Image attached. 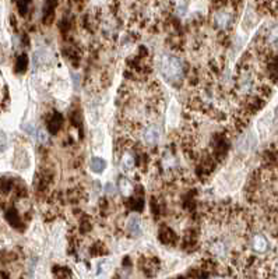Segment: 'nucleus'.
I'll list each match as a JSON object with an SVG mask.
<instances>
[{
  "label": "nucleus",
  "instance_id": "nucleus-1",
  "mask_svg": "<svg viewBox=\"0 0 278 279\" xmlns=\"http://www.w3.org/2000/svg\"><path fill=\"white\" fill-rule=\"evenodd\" d=\"M161 73L168 83L175 84L183 78V65L176 56L164 55L161 59Z\"/></svg>",
  "mask_w": 278,
  "mask_h": 279
},
{
  "label": "nucleus",
  "instance_id": "nucleus-3",
  "mask_svg": "<svg viewBox=\"0 0 278 279\" xmlns=\"http://www.w3.org/2000/svg\"><path fill=\"white\" fill-rule=\"evenodd\" d=\"M214 23H215V25L218 27L219 30H227L231 25V23H232V15H231L229 11L219 10L214 15Z\"/></svg>",
  "mask_w": 278,
  "mask_h": 279
},
{
  "label": "nucleus",
  "instance_id": "nucleus-9",
  "mask_svg": "<svg viewBox=\"0 0 278 279\" xmlns=\"http://www.w3.org/2000/svg\"><path fill=\"white\" fill-rule=\"evenodd\" d=\"M122 166L124 169H132L134 166V158L132 154H124L122 158Z\"/></svg>",
  "mask_w": 278,
  "mask_h": 279
},
{
  "label": "nucleus",
  "instance_id": "nucleus-15",
  "mask_svg": "<svg viewBox=\"0 0 278 279\" xmlns=\"http://www.w3.org/2000/svg\"><path fill=\"white\" fill-rule=\"evenodd\" d=\"M24 129L28 131V134H34V133H35L34 126H24Z\"/></svg>",
  "mask_w": 278,
  "mask_h": 279
},
{
  "label": "nucleus",
  "instance_id": "nucleus-12",
  "mask_svg": "<svg viewBox=\"0 0 278 279\" xmlns=\"http://www.w3.org/2000/svg\"><path fill=\"white\" fill-rule=\"evenodd\" d=\"M46 140H48V135H46V133L45 131H38V141L40 143H46Z\"/></svg>",
  "mask_w": 278,
  "mask_h": 279
},
{
  "label": "nucleus",
  "instance_id": "nucleus-7",
  "mask_svg": "<svg viewBox=\"0 0 278 279\" xmlns=\"http://www.w3.org/2000/svg\"><path fill=\"white\" fill-rule=\"evenodd\" d=\"M62 125H63V117L59 115V113H55V115L52 116V119H50V123H49V130L55 134L56 131L62 127Z\"/></svg>",
  "mask_w": 278,
  "mask_h": 279
},
{
  "label": "nucleus",
  "instance_id": "nucleus-11",
  "mask_svg": "<svg viewBox=\"0 0 278 279\" xmlns=\"http://www.w3.org/2000/svg\"><path fill=\"white\" fill-rule=\"evenodd\" d=\"M120 191L124 195H129L132 193V185H130V180L122 179L120 180Z\"/></svg>",
  "mask_w": 278,
  "mask_h": 279
},
{
  "label": "nucleus",
  "instance_id": "nucleus-13",
  "mask_svg": "<svg viewBox=\"0 0 278 279\" xmlns=\"http://www.w3.org/2000/svg\"><path fill=\"white\" fill-rule=\"evenodd\" d=\"M17 6H18V7H20L21 10H20V13L21 14H25V11H27V7H28V3H27V2H20V3H17Z\"/></svg>",
  "mask_w": 278,
  "mask_h": 279
},
{
  "label": "nucleus",
  "instance_id": "nucleus-17",
  "mask_svg": "<svg viewBox=\"0 0 278 279\" xmlns=\"http://www.w3.org/2000/svg\"><path fill=\"white\" fill-rule=\"evenodd\" d=\"M213 279H227V278H224V276H215V278Z\"/></svg>",
  "mask_w": 278,
  "mask_h": 279
},
{
  "label": "nucleus",
  "instance_id": "nucleus-8",
  "mask_svg": "<svg viewBox=\"0 0 278 279\" xmlns=\"http://www.w3.org/2000/svg\"><path fill=\"white\" fill-rule=\"evenodd\" d=\"M6 220L9 221L13 226H18V222H20V218H18V212L15 211V209H10V211H7L6 212Z\"/></svg>",
  "mask_w": 278,
  "mask_h": 279
},
{
  "label": "nucleus",
  "instance_id": "nucleus-4",
  "mask_svg": "<svg viewBox=\"0 0 278 279\" xmlns=\"http://www.w3.org/2000/svg\"><path fill=\"white\" fill-rule=\"evenodd\" d=\"M252 249L258 253V254H264L268 250V240L264 237L263 234H256L252 240Z\"/></svg>",
  "mask_w": 278,
  "mask_h": 279
},
{
  "label": "nucleus",
  "instance_id": "nucleus-6",
  "mask_svg": "<svg viewBox=\"0 0 278 279\" xmlns=\"http://www.w3.org/2000/svg\"><path fill=\"white\" fill-rule=\"evenodd\" d=\"M105 166H106V162H105L102 158H92L91 161V170L95 172V173H102L105 170Z\"/></svg>",
  "mask_w": 278,
  "mask_h": 279
},
{
  "label": "nucleus",
  "instance_id": "nucleus-14",
  "mask_svg": "<svg viewBox=\"0 0 278 279\" xmlns=\"http://www.w3.org/2000/svg\"><path fill=\"white\" fill-rule=\"evenodd\" d=\"M105 189H106V193H108V194H110V195L115 194V186L112 185V183H108Z\"/></svg>",
  "mask_w": 278,
  "mask_h": 279
},
{
  "label": "nucleus",
  "instance_id": "nucleus-2",
  "mask_svg": "<svg viewBox=\"0 0 278 279\" xmlns=\"http://www.w3.org/2000/svg\"><path fill=\"white\" fill-rule=\"evenodd\" d=\"M143 138H144L145 144L155 145L158 144L159 138H161V129L157 125H150L143 133Z\"/></svg>",
  "mask_w": 278,
  "mask_h": 279
},
{
  "label": "nucleus",
  "instance_id": "nucleus-10",
  "mask_svg": "<svg viewBox=\"0 0 278 279\" xmlns=\"http://www.w3.org/2000/svg\"><path fill=\"white\" fill-rule=\"evenodd\" d=\"M27 65H28V59H27V56L25 55L18 56L15 70H17V71H20V73H23V71H25V69H27Z\"/></svg>",
  "mask_w": 278,
  "mask_h": 279
},
{
  "label": "nucleus",
  "instance_id": "nucleus-16",
  "mask_svg": "<svg viewBox=\"0 0 278 279\" xmlns=\"http://www.w3.org/2000/svg\"><path fill=\"white\" fill-rule=\"evenodd\" d=\"M176 6H184V7H188V5H186V3H176ZM178 14H179V15H183V14H184V11H183V10H179V11H178Z\"/></svg>",
  "mask_w": 278,
  "mask_h": 279
},
{
  "label": "nucleus",
  "instance_id": "nucleus-5",
  "mask_svg": "<svg viewBox=\"0 0 278 279\" xmlns=\"http://www.w3.org/2000/svg\"><path fill=\"white\" fill-rule=\"evenodd\" d=\"M127 230L132 236H140L141 226H140V220L137 216H130L129 221H127Z\"/></svg>",
  "mask_w": 278,
  "mask_h": 279
}]
</instances>
